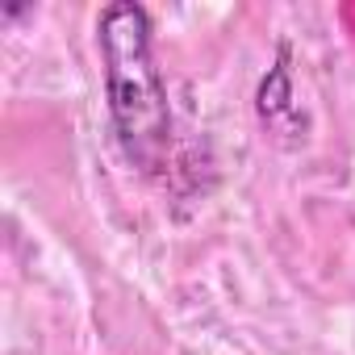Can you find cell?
<instances>
[{"instance_id": "cell-2", "label": "cell", "mask_w": 355, "mask_h": 355, "mask_svg": "<svg viewBox=\"0 0 355 355\" xmlns=\"http://www.w3.org/2000/svg\"><path fill=\"white\" fill-rule=\"evenodd\" d=\"M259 113L263 121H280L284 113H293V88H288V67L284 59L268 71V80L259 84Z\"/></svg>"}, {"instance_id": "cell-1", "label": "cell", "mask_w": 355, "mask_h": 355, "mask_svg": "<svg viewBox=\"0 0 355 355\" xmlns=\"http://www.w3.org/2000/svg\"><path fill=\"white\" fill-rule=\"evenodd\" d=\"M96 42L105 59V96L121 155L138 171L155 175L171 159V109L155 63L146 9L134 0H117L101 9Z\"/></svg>"}]
</instances>
